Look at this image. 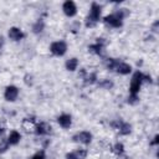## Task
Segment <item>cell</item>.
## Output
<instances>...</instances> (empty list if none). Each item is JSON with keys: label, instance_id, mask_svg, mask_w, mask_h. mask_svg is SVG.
<instances>
[{"label": "cell", "instance_id": "9a60e30c", "mask_svg": "<svg viewBox=\"0 0 159 159\" xmlns=\"http://www.w3.org/2000/svg\"><path fill=\"white\" fill-rule=\"evenodd\" d=\"M65 66H66V70H67V71L73 72V71H76L77 67H78V60H77L76 57H71V58H68V60L66 61Z\"/></svg>", "mask_w": 159, "mask_h": 159}, {"label": "cell", "instance_id": "f1b7e54d", "mask_svg": "<svg viewBox=\"0 0 159 159\" xmlns=\"http://www.w3.org/2000/svg\"><path fill=\"white\" fill-rule=\"evenodd\" d=\"M4 45H5V39H4V36L0 35V50L4 47Z\"/></svg>", "mask_w": 159, "mask_h": 159}, {"label": "cell", "instance_id": "484cf974", "mask_svg": "<svg viewBox=\"0 0 159 159\" xmlns=\"http://www.w3.org/2000/svg\"><path fill=\"white\" fill-rule=\"evenodd\" d=\"M158 26H159V21L157 20V21H154V24L152 25V27H150V30H152L153 32H155V34H157V32H158Z\"/></svg>", "mask_w": 159, "mask_h": 159}, {"label": "cell", "instance_id": "7c38bea8", "mask_svg": "<svg viewBox=\"0 0 159 159\" xmlns=\"http://www.w3.org/2000/svg\"><path fill=\"white\" fill-rule=\"evenodd\" d=\"M37 135H48L51 133V125L46 122H41V123H37L36 127H35V130H34Z\"/></svg>", "mask_w": 159, "mask_h": 159}, {"label": "cell", "instance_id": "ffe728a7", "mask_svg": "<svg viewBox=\"0 0 159 159\" xmlns=\"http://www.w3.org/2000/svg\"><path fill=\"white\" fill-rule=\"evenodd\" d=\"M97 86L99 88H103V89H111L114 86V83L111 80L104 78V80H101V81H97Z\"/></svg>", "mask_w": 159, "mask_h": 159}, {"label": "cell", "instance_id": "4316f807", "mask_svg": "<svg viewBox=\"0 0 159 159\" xmlns=\"http://www.w3.org/2000/svg\"><path fill=\"white\" fill-rule=\"evenodd\" d=\"M158 143H159V135L157 134V135L153 138V140L150 142V145H158Z\"/></svg>", "mask_w": 159, "mask_h": 159}, {"label": "cell", "instance_id": "5b68a950", "mask_svg": "<svg viewBox=\"0 0 159 159\" xmlns=\"http://www.w3.org/2000/svg\"><path fill=\"white\" fill-rule=\"evenodd\" d=\"M106 43H107V42H106V40H104L103 37H98L94 43H92V45L88 46V51H89L91 53L97 55V56H102L103 52H104Z\"/></svg>", "mask_w": 159, "mask_h": 159}, {"label": "cell", "instance_id": "8992f818", "mask_svg": "<svg viewBox=\"0 0 159 159\" xmlns=\"http://www.w3.org/2000/svg\"><path fill=\"white\" fill-rule=\"evenodd\" d=\"M103 22L107 25V26H109V27H113V29H118V27H122V25H123V20L116 14V12H113V14H111V15H107V16H104V19H103Z\"/></svg>", "mask_w": 159, "mask_h": 159}, {"label": "cell", "instance_id": "f546056e", "mask_svg": "<svg viewBox=\"0 0 159 159\" xmlns=\"http://www.w3.org/2000/svg\"><path fill=\"white\" fill-rule=\"evenodd\" d=\"M4 132H5V129H4L2 127H0V135H2V134H4Z\"/></svg>", "mask_w": 159, "mask_h": 159}, {"label": "cell", "instance_id": "e0dca14e", "mask_svg": "<svg viewBox=\"0 0 159 159\" xmlns=\"http://www.w3.org/2000/svg\"><path fill=\"white\" fill-rule=\"evenodd\" d=\"M118 63H119V60L118 58H113V57L106 58V67H107L108 71H114Z\"/></svg>", "mask_w": 159, "mask_h": 159}, {"label": "cell", "instance_id": "ac0fdd59", "mask_svg": "<svg viewBox=\"0 0 159 159\" xmlns=\"http://www.w3.org/2000/svg\"><path fill=\"white\" fill-rule=\"evenodd\" d=\"M45 29V22L42 19H39L34 25H32V32L34 34H41Z\"/></svg>", "mask_w": 159, "mask_h": 159}, {"label": "cell", "instance_id": "4fadbf2b", "mask_svg": "<svg viewBox=\"0 0 159 159\" xmlns=\"http://www.w3.org/2000/svg\"><path fill=\"white\" fill-rule=\"evenodd\" d=\"M114 71H116L118 75H123V76H125V75H129V73L132 72V66H130L129 63H127V62L119 61V63L117 65V67H116Z\"/></svg>", "mask_w": 159, "mask_h": 159}, {"label": "cell", "instance_id": "8fae6325", "mask_svg": "<svg viewBox=\"0 0 159 159\" xmlns=\"http://www.w3.org/2000/svg\"><path fill=\"white\" fill-rule=\"evenodd\" d=\"M57 123H58V125H60L61 128L68 129V128L71 127V124H72V117H71V114H67V113L60 114V116L57 117Z\"/></svg>", "mask_w": 159, "mask_h": 159}, {"label": "cell", "instance_id": "7a4b0ae2", "mask_svg": "<svg viewBox=\"0 0 159 159\" xmlns=\"http://www.w3.org/2000/svg\"><path fill=\"white\" fill-rule=\"evenodd\" d=\"M143 82H144V73H142L140 71H135L132 76V80H130L129 94H138Z\"/></svg>", "mask_w": 159, "mask_h": 159}, {"label": "cell", "instance_id": "52a82bcc", "mask_svg": "<svg viewBox=\"0 0 159 159\" xmlns=\"http://www.w3.org/2000/svg\"><path fill=\"white\" fill-rule=\"evenodd\" d=\"M111 125H112L114 129H117L120 135H128V134L132 132V125H130L129 123L123 122V120H119V119L116 120V122H112Z\"/></svg>", "mask_w": 159, "mask_h": 159}, {"label": "cell", "instance_id": "ba28073f", "mask_svg": "<svg viewBox=\"0 0 159 159\" xmlns=\"http://www.w3.org/2000/svg\"><path fill=\"white\" fill-rule=\"evenodd\" d=\"M19 93H20L19 88L16 86H14V84H10L4 91V98L7 102H15L17 99V97H19Z\"/></svg>", "mask_w": 159, "mask_h": 159}, {"label": "cell", "instance_id": "3957f363", "mask_svg": "<svg viewBox=\"0 0 159 159\" xmlns=\"http://www.w3.org/2000/svg\"><path fill=\"white\" fill-rule=\"evenodd\" d=\"M67 42L63 41V40H58V41H53L51 45H50V52L53 55V56H57V57H61L63 56L66 52H67Z\"/></svg>", "mask_w": 159, "mask_h": 159}, {"label": "cell", "instance_id": "2e32d148", "mask_svg": "<svg viewBox=\"0 0 159 159\" xmlns=\"http://www.w3.org/2000/svg\"><path fill=\"white\" fill-rule=\"evenodd\" d=\"M22 127H24V129L26 130V132H34L35 130V127H36V124H35V119H30V118H25L24 119V122H22Z\"/></svg>", "mask_w": 159, "mask_h": 159}, {"label": "cell", "instance_id": "9c48e42d", "mask_svg": "<svg viewBox=\"0 0 159 159\" xmlns=\"http://www.w3.org/2000/svg\"><path fill=\"white\" fill-rule=\"evenodd\" d=\"M62 11L66 16L68 17H73L77 15V6L72 0H66L62 4Z\"/></svg>", "mask_w": 159, "mask_h": 159}, {"label": "cell", "instance_id": "603a6c76", "mask_svg": "<svg viewBox=\"0 0 159 159\" xmlns=\"http://www.w3.org/2000/svg\"><path fill=\"white\" fill-rule=\"evenodd\" d=\"M127 102H128L130 106H135V104L139 103V96H138V94H129Z\"/></svg>", "mask_w": 159, "mask_h": 159}, {"label": "cell", "instance_id": "d6986e66", "mask_svg": "<svg viewBox=\"0 0 159 159\" xmlns=\"http://www.w3.org/2000/svg\"><path fill=\"white\" fill-rule=\"evenodd\" d=\"M97 73L96 72H91V73H87L86 77L83 78V82L84 84H94L97 83Z\"/></svg>", "mask_w": 159, "mask_h": 159}, {"label": "cell", "instance_id": "d4e9b609", "mask_svg": "<svg viewBox=\"0 0 159 159\" xmlns=\"http://www.w3.org/2000/svg\"><path fill=\"white\" fill-rule=\"evenodd\" d=\"M75 154H76V157L78 158V159H86V157H87V150L86 149H77L76 152H75Z\"/></svg>", "mask_w": 159, "mask_h": 159}, {"label": "cell", "instance_id": "7402d4cb", "mask_svg": "<svg viewBox=\"0 0 159 159\" xmlns=\"http://www.w3.org/2000/svg\"><path fill=\"white\" fill-rule=\"evenodd\" d=\"M9 148H10V144H9V142H7V138H6V139H1V140H0V154L6 153Z\"/></svg>", "mask_w": 159, "mask_h": 159}, {"label": "cell", "instance_id": "30bf717a", "mask_svg": "<svg viewBox=\"0 0 159 159\" xmlns=\"http://www.w3.org/2000/svg\"><path fill=\"white\" fill-rule=\"evenodd\" d=\"M7 36H9L10 40L17 42V41H21V40L25 37V34H24V31H22L21 29H19V27H16V26H12V27L9 29Z\"/></svg>", "mask_w": 159, "mask_h": 159}, {"label": "cell", "instance_id": "83f0119b", "mask_svg": "<svg viewBox=\"0 0 159 159\" xmlns=\"http://www.w3.org/2000/svg\"><path fill=\"white\" fill-rule=\"evenodd\" d=\"M65 159H78V158L76 157L75 153H67L66 157H65Z\"/></svg>", "mask_w": 159, "mask_h": 159}, {"label": "cell", "instance_id": "6da1fadb", "mask_svg": "<svg viewBox=\"0 0 159 159\" xmlns=\"http://www.w3.org/2000/svg\"><path fill=\"white\" fill-rule=\"evenodd\" d=\"M101 14H102V6L98 2L93 1L91 4L89 12L86 17V27H89V29L94 27L97 25V22L101 20Z\"/></svg>", "mask_w": 159, "mask_h": 159}, {"label": "cell", "instance_id": "277c9868", "mask_svg": "<svg viewBox=\"0 0 159 159\" xmlns=\"http://www.w3.org/2000/svg\"><path fill=\"white\" fill-rule=\"evenodd\" d=\"M72 140L76 142V143L83 144V145H88V144L92 142V133L88 132V130H81V132H77L76 134H73Z\"/></svg>", "mask_w": 159, "mask_h": 159}, {"label": "cell", "instance_id": "44dd1931", "mask_svg": "<svg viewBox=\"0 0 159 159\" xmlns=\"http://www.w3.org/2000/svg\"><path fill=\"white\" fill-rule=\"evenodd\" d=\"M112 152H113L114 154H117V155H122V154L124 153V145H123L122 143L117 142V143L112 147Z\"/></svg>", "mask_w": 159, "mask_h": 159}, {"label": "cell", "instance_id": "5bb4252c", "mask_svg": "<svg viewBox=\"0 0 159 159\" xmlns=\"http://www.w3.org/2000/svg\"><path fill=\"white\" fill-rule=\"evenodd\" d=\"M21 140V134L17 130H11L7 135V142L10 145H17Z\"/></svg>", "mask_w": 159, "mask_h": 159}, {"label": "cell", "instance_id": "cb8c5ba5", "mask_svg": "<svg viewBox=\"0 0 159 159\" xmlns=\"http://www.w3.org/2000/svg\"><path fill=\"white\" fill-rule=\"evenodd\" d=\"M30 159H46V154H45V150L41 149V150H37Z\"/></svg>", "mask_w": 159, "mask_h": 159}]
</instances>
